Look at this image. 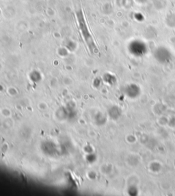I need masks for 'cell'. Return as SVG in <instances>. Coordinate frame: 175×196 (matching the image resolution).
<instances>
[{"label": "cell", "mask_w": 175, "mask_h": 196, "mask_svg": "<svg viewBox=\"0 0 175 196\" xmlns=\"http://www.w3.org/2000/svg\"><path fill=\"white\" fill-rule=\"evenodd\" d=\"M129 50L132 55L140 57V56L146 54L147 52V47L143 42L135 40V41L131 43V44L129 45Z\"/></svg>", "instance_id": "obj_1"}, {"label": "cell", "mask_w": 175, "mask_h": 196, "mask_svg": "<svg viewBox=\"0 0 175 196\" xmlns=\"http://www.w3.org/2000/svg\"><path fill=\"white\" fill-rule=\"evenodd\" d=\"M171 53L165 47H160L156 49L154 52V57L160 62L166 63L171 59Z\"/></svg>", "instance_id": "obj_2"}, {"label": "cell", "mask_w": 175, "mask_h": 196, "mask_svg": "<svg viewBox=\"0 0 175 196\" xmlns=\"http://www.w3.org/2000/svg\"><path fill=\"white\" fill-rule=\"evenodd\" d=\"M124 93L130 99H135L140 96L141 93L140 88L135 84H130L124 89Z\"/></svg>", "instance_id": "obj_3"}, {"label": "cell", "mask_w": 175, "mask_h": 196, "mask_svg": "<svg viewBox=\"0 0 175 196\" xmlns=\"http://www.w3.org/2000/svg\"><path fill=\"white\" fill-rule=\"evenodd\" d=\"M161 165L160 163L158 162H153L151 165H150V170H151L152 172L157 173L159 172L161 170Z\"/></svg>", "instance_id": "obj_4"}, {"label": "cell", "mask_w": 175, "mask_h": 196, "mask_svg": "<svg viewBox=\"0 0 175 196\" xmlns=\"http://www.w3.org/2000/svg\"><path fill=\"white\" fill-rule=\"evenodd\" d=\"M127 193L131 196H136L138 195V189L135 185H131L127 189Z\"/></svg>", "instance_id": "obj_5"}]
</instances>
